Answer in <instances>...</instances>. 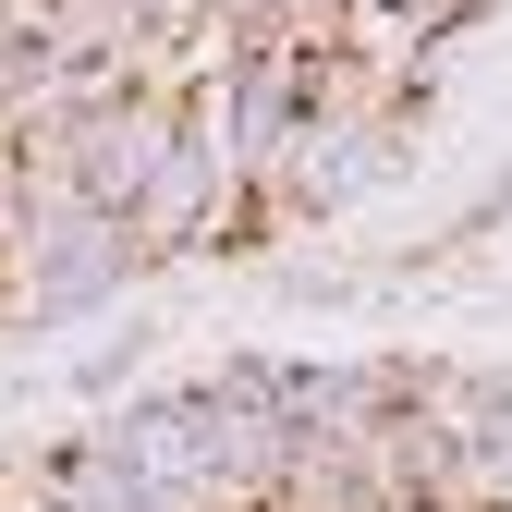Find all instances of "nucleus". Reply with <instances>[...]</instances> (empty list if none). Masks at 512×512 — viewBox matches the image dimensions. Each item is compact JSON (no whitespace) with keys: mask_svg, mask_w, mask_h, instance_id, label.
I'll return each mask as SVG.
<instances>
[{"mask_svg":"<svg viewBox=\"0 0 512 512\" xmlns=\"http://www.w3.org/2000/svg\"><path fill=\"white\" fill-rule=\"evenodd\" d=\"M488 208H512V171H500V183H488Z\"/></svg>","mask_w":512,"mask_h":512,"instance_id":"nucleus-5","label":"nucleus"},{"mask_svg":"<svg viewBox=\"0 0 512 512\" xmlns=\"http://www.w3.org/2000/svg\"><path fill=\"white\" fill-rule=\"evenodd\" d=\"M135 269L147 256H135V232L110 208H86L74 183L25 171V220L0 232V330H74V317H98Z\"/></svg>","mask_w":512,"mask_h":512,"instance_id":"nucleus-1","label":"nucleus"},{"mask_svg":"<svg viewBox=\"0 0 512 512\" xmlns=\"http://www.w3.org/2000/svg\"><path fill=\"white\" fill-rule=\"evenodd\" d=\"M98 452H110L122 476H147L171 512H232L220 476H208V403H196V391H135V403L98 427Z\"/></svg>","mask_w":512,"mask_h":512,"instance_id":"nucleus-2","label":"nucleus"},{"mask_svg":"<svg viewBox=\"0 0 512 512\" xmlns=\"http://www.w3.org/2000/svg\"><path fill=\"white\" fill-rule=\"evenodd\" d=\"M378 13H391L415 49H452L464 25H488V0H378Z\"/></svg>","mask_w":512,"mask_h":512,"instance_id":"nucleus-3","label":"nucleus"},{"mask_svg":"<svg viewBox=\"0 0 512 512\" xmlns=\"http://www.w3.org/2000/svg\"><path fill=\"white\" fill-rule=\"evenodd\" d=\"M208 13H220V25H244V37H269V25H281V0H208Z\"/></svg>","mask_w":512,"mask_h":512,"instance_id":"nucleus-4","label":"nucleus"}]
</instances>
